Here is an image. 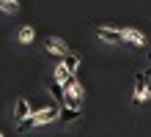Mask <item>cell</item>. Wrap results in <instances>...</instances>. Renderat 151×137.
Wrapping results in <instances>:
<instances>
[{
  "label": "cell",
  "instance_id": "1",
  "mask_svg": "<svg viewBox=\"0 0 151 137\" xmlns=\"http://www.w3.org/2000/svg\"><path fill=\"white\" fill-rule=\"evenodd\" d=\"M96 36L107 44H124V33L115 30V27H96Z\"/></svg>",
  "mask_w": 151,
  "mask_h": 137
},
{
  "label": "cell",
  "instance_id": "2",
  "mask_svg": "<svg viewBox=\"0 0 151 137\" xmlns=\"http://www.w3.org/2000/svg\"><path fill=\"white\" fill-rule=\"evenodd\" d=\"M124 33V44H132V47H146V36L135 30V27H127V30H121Z\"/></svg>",
  "mask_w": 151,
  "mask_h": 137
},
{
  "label": "cell",
  "instance_id": "3",
  "mask_svg": "<svg viewBox=\"0 0 151 137\" xmlns=\"http://www.w3.org/2000/svg\"><path fill=\"white\" fill-rule=\"evenodd\" d=\"M33 115H36V126H39V123L58 121V118H60V110H58V107H47V110H41V113H33Z\"/></svg>",
  "mask_w": 151,
  "mask_h": 137
},
{
  "label": "cell",
  "instance_id": "4",
  "mask_svg": "<svg viewBox=\"0 0 151 137\" xmlns=\"http://www.w3.org/2000/svg\"><path fill=\"white\" fill-rule=\"evenodd\" d=\"M47 88H50V96L55 99V102H60V107H66V90H63V85H60L58 80H52Z\"/></svg>",
  "mask_w": 151,
  "mask_h": 137
},
{
  "label": "cell",
  "instance_id": "5",
  "mask_svg": "<svg viewBox=\"0 0 151 137\" xmlns=\"http://www.w3.org/2000/svg\"><path fill=\"white\" fill-rule=\"evenodd\" d=\"M44 47H47L50 52H55V55H60V58H63V55L69 52V49H66V44L60 41V39H55V36H50V39L44 41Z\"/></svg>",
  "mask_w": 151,
  "mask_h": 137
},
{
  "label": "cell",
  "instance_id": "6",
  "mask_svg": "<svg viewBox=\"0 0 151 137\" xmlns=\"http://www.w3.org/2000/svg\"><path fill=\"white\" fill-rule=\"evenodd\" d=\"M148 93V85H146V74H137L135 77V102H143Z\"/></svg>",
  "mask_w": 151,
  "mask_h": 137
},
{
  "label": "cell",
  "instance_id": "7",
  "mask_svg": "<svg viewBox=\"0 0 151 137\" xmlns=\"http://www.w3.org/2000/svg\"><path fill=\"white\" fill-rule=\"evenodd\" d=\"M14 115H17V121H25L28 115H33V110L28 104V99H17V110H14Z\"/></svg>",
  "mask_w": 151,
  "mask_h": 137
},
{
  "label": "cell",
  "instance_id": "8",
  "mask_svg": "<svg viewBox=\"0 0 151 137\" xmlns=\"http://www.w3.org/2000/svg\"><path fill=\"white\" fill-rule=\"evenodd\" d=\"M80 115H83V113L74 110V107H63V110H60V121H63V123H74Z\"/></svg>",
  "mask_w": 151,
  "mask_h": 137
},
{
  "label": "cell",
  "instance_id": "9",
  "mask_svg": "<svg viewBox=\"0 0 151 137\" xmlns=\"http://www.w3.org/2000/svg\"><path fill=\"white\" fill-rule=\"evenodd\" d=\"M72 77H74V74H72V71H69V69L63 66V63H60V66H55V80L60 82V85H66V82L72 80Z\"/></svg>",
  "mask_w": 151,
  "mask_h": 137
},
{
  "label": "cell",
  "instance_id": "10",
  "mask_svg": "<svg viewBox=\"0 0 151 137\" xmlns=\"http://www.w3.org/2000/svg\"><path fill=\"white\" fill-rule=\"evenodd\" d=\"M60 63H63V66H66L69 71H72V74H74V71L80 69V58H77V55H72V52H66V55H63V60H60Z\"/></svg>",
  "mask_w": 151,
  "mask_h": 137
},
{
  "label": "cell",
  "instance_id": "11",
  "mask_svg": "<svg viewBox=\"0 0 151 137\" xmlns=\"http://www.w3.org/2000/svg\"><path fill=\"white\" fill-rule=\"evenodd\" d=\"M17 39H19V44H30L33 39H36V30H33L30 25H25L22 30H19V36H17Z\"/></svg>",
  "mask_w": 151,
  "mask_h": 137
},
{
  "label": "cell",
  "instance_id": "12",
  "mask_svg": "<svg viewBox=\"0 0 151 137\" xmlns=\"http://www.w3.org/2000/svg\"><path fill=\"white\" fill-rule=\"evenodd\" d=\"M0 11H6V14H17V11H19V3H17V0H0Z\"/></svg>",
  "mask_w": 151,
  "mask_h": 137
},
{
  "label": "cell",
  "instance_id": "13",
  "mask_svg": "<svg viewBox=\"0 0 151 137\" xmlns=\"http://www.w3.org/2000/svg\"><path fill=\"white\" fill-rule=\"evenodd\" d=\"M36 126V115H28L25 121H19V132H28V129H33Z\"/></svg>",
  "mask_w": 151,
  "mask_h": 137
},
{
  "label": "cell",
  "instance_id": "14",
  "mask_svg": "<svg viewBox=\"0 0 151 137\" xmlns=\"http://www.w3.org/2000/svg\"><path fill=\"white\" fill-rule=\"evenodd\" d=\"M146 85H148V90H151V71L146 74Z\"/></svg>",
  "mask_w": 151,
  "mask_h": 137
},
{
  "label": "cell",
  "instance_id": "15",
  "mask_svg": "<svg viewBox=\"0 0 151 137\" xmlns=\"http://www.w3.org/2000/svg\"><path fill=\"white\" fill-rule=\"evenodd\" d=\"M0 137H3V134H0Z\"/></svg>",
  "mask_w": 151,
  "mask_h": 137
}]
</instances>
